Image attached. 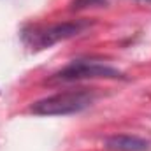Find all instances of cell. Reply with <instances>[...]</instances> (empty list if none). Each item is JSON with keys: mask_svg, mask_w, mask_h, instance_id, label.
I'll list each match as a JSON object with an SVG mask.
<instances>
[{"mask_svg": "<svg viewBox=\"0 0 151 151\" xmlns=\"http://www.w3.org/2000/svg\"><path fill=\"white\" fill-rule=\"evenodd\" d=\"M106 0H74L72 2V9L74 11H81L86 7H97V5H104Z\"/></svg>", "mask_w": 151, "mask_h": 151, "instance_id": "5", "label": "cell"}, {"mask_svg": "<svg viewBox=\"0 0 151 151\" xmlns=\"http://www.w3.org/2000/svg\"><path fill=\"white\" fill-rule=\"evenodd\" d=\"M86 28H88V23L86 21L76 19V21H65V23L51 25L47 28H42V30L28 34L27 37L30 39V44L32 46L42 49V47H49V46H53V44H56L60 40H67V39L76 37L81 32H84Z\"/></svg>", "mask_w": 151, "mask_h": 151, "instance_id": "3", "label": "cell"}, {"mask_svg": "<svg viewBox=\"0 0 151 151\" xmlns=\"http://www.w3.org/2000/svg\"><path fill=\"white\" fill-rule=\"evenodd\" d=\"M135 2H146V4H151V0H135Z\"/></svg>", "mask_w": 151, "mask_h": 151, "instance_id": "6", "label": "cell"}, {"mask_svg": "<svg viewBox=\"0 0 151 151\" xmlns=\"http://www.w3.org/2000/svg\"><path fill=\"white\" fill-rule=\"evenodd\" d=\"M84 79H125V74L107 63L95 60H74L53 76V81L74 83Z\"/></svg>", "mask_w": 151, "mask_h": 151, "instance_id": "2", "label": "cell"}, {"mask_svg": "<svg viewBox=\"0 0 151 151\" xmlns=\"http://www.w3.org/2000/svg\"><path fill=\"white\" fill-rule=\"evenodd\" d=\"M104 146L109 151H150L151 144L139 137V135H128V134H116L104 141Z\"/></svg>", "mask_w": 151, "mask_h": 151, "instance_id": "4", "label": "cell"}, {"mask_svg": "<svg viewBox=\"0 0 151 151\" xmlns=\"http://www.w3.org/2000/svg\"><path fill=\"white\" fill-rule=\"evenodd\" d=\"M93 100H95V93L88 91L86 88H81V90L62 91L40 99L30 106L28 111L35 116H69L84 111L93 104Z\"/></svg>", "mask_w": 151, "mask_h": 151, "instance_id": "1", "label": "cell"}]
</instances>
